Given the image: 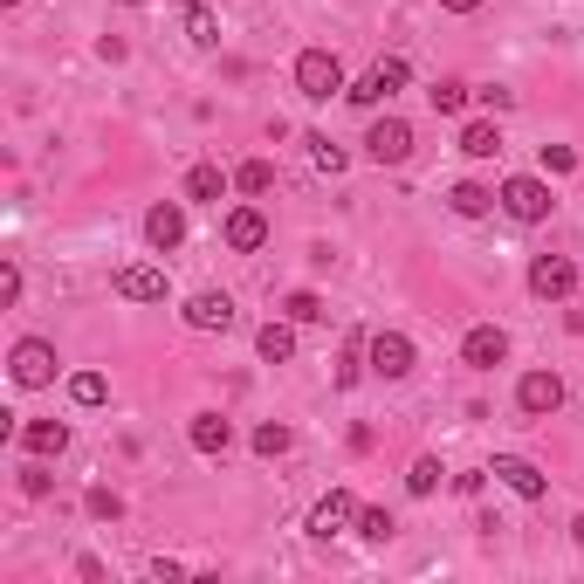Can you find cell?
Returning a JSON list of instances; mask_svg holds the SVG:
<instances>
[{
  "label": "cell",
  "mask_w": 584,
  "mask_h": 584,
  "mask_svg": "<svg viewBox=\"0 0 584 584\" xmlns=\"http://www.w3.org/2000/svg\"><path fill=\"white\" fill-rule=\"evenodd\" d=\"M90 516H96V523H117V516H124V495H117V489H90Z\"/></svg>",
  "instance_id": "cell-30"
},
{
  "label": "cell",
  "mask_w": 584,
  "mask_h": 584,
  "mask_svg": "<svg viewBox=\"0 0 584 584\" xmlns=\"http://www.w3.org/2000/svg\"><path fill=\"white\" fill-rule=\"evenodd\" d=\"M358 378H365V365H358V344H351L344 365H337V386H358Z\"/></svg>",
  "instance_id": "cell-34"
},
{
  "label": "cell",
  "mask_w": 584,
  "mask_h": 584,
  "mask_svg": "<svg viewBox=\"0 0 584 584\" xmlns=\"http://www.w3.org/2000/svg\"><path fill=\"white\" fill-rule=\"evenodd\" d=\"M0 8H14V0H0Z\"/></svg>",
  "instance_id": "cell-37"
},
{
  "label": "cell",
  "mask_w": 584,
  "mask_h": 584,
  "mask_svg": "<svg viewBox=\"0 0 584 584\" xmlns=\"http://www.w3.org/2000/svg\"><path fill=\"white\" fill-rule=\"evenodd\" d=\"M577 289V268L564 255H537L529 262V296H543V302H564Z\"/></svg>",
  "instance_id": "cell-10"
},
{
  "label": "cell",
  "mask_w": 584,
  "mask_h": 584,
  "mask_svg": "<svg viewBox=\"0 0 584 584\" xmlns=\"http://www.w3.org/2000/svg\"><path fill=\"white\" fill-rule=\"evenodd\" d=\"M180 21H186V42H193V48H214V42H220V21H214V8H199V0H186V8H180Z\"/></svg>",
  "instance_id": "cell-21"
},
{
  "label": "cell",
  "mask_w": 584,
  "mask_h": 584,
  "mask_svg": "<svg viewBox=\"0 0 584 584\" xmlns=\"http://www.w3.org/2000/svg\"><path fill=\"white\" fill-rule=\"evenodd\" d=\"M543 172H577V151L571 145H543Z\"/></svg>",
  "instance_id": "cell-33"
},
{
  "label": "cell",
  "mask_w": 584,
  "mask_h": 584,
  "mask_svg": "<svg viewBox=\"0 0 584 584\" xmlns=\"http://www.w3.org/2000/svg\"><path fill=\"white\" fill-rule=\"evenodd\" d=\"M186 323H193V330H234V302H227L220 289H199V296L186 302Z\"/></svg>",
  "instance_id": "cell-17"
},
{
  "label": "cell",
  "mask_w": 584,
  "mask_h": 584,
  "mask_svg": "<svg viewBox=\"0 0 584 584\" xmlns=\"http://www.w3.org/2000/svg\"><path fill=\"white\" fill-rule=\"evenodd\" d=\"M310 159H317L323 172H344V165H351V151H344V145H330V138H310Z\"/></svg>",
  "instance_id": "cell-29"
},
{
  "label": "cell",
  "mask_w": 584,
  "mask_h": 584,
  "mask_svg": "<svg viewBox=\"0 0 584 584\" xmlns=\"http://www.w3.org/2000/svg\"><path fill=\"white\" fill-rule=\"evenodd\" d=\"M344 523H358V495H351V489H330L317 509H310V537H337Z\"/></svg>",
  "instance_id": "cell-12"
},
{
  "label": "cell",
  "mask_w": 584,
  "mask_h": 584,
  "mask_svg": "<svg viewBox=\"0 0 584 584\" xmlns=\"http://www.w3.org/2000/svg\"><path fill=\"white\" fill-rule=\"evenodd\" d=\"M186 440H193V454H207V461H220V454L234 447V426H227L220 413H193V420H186Z\"/></svg>",
  "instance_id": "cell-13"
},
{
  "label": "cell",
  "mask_w": 584,
  "mask_h": 584,
  "mask_svg": "<svg viewBox=\"0 0 584 584\" xmlns=\"http://www.w3.org/2000/svg\"><path fill=\"white\" fill-rule=\"evenodd\" d=\"M8 371H14V386H21V392L56 386V344H48V337H21V344H14V358H8Z\"/></svg>",
  "instance_id": "cell-4"
},
{
  "label": "cell",
  "mask_w": 584,
  "mask_h": 584,
  "mask_svg": "<svg viewBox=\"0 0 584 584\" xmlns=\"http://www.w3.org/2000/svg\"><path fill=\"white\" fill-rule=\"evenodd\" d=\"M283 317H296V323H323L330 310H323V296H317V289H289V296H283Z\"/></svg>",
  "instance_id": "cell-24"
},
{
  "label": "cell",
  "mask_w": 584,
  "mask_h": 584,
  "mask_svg": "<svg viewBox=\"0 0 584 584\" xmlns=\"http://www.w3.org/2000/svg\"><path fill=\"white\" fill-rule=\"evenodd\" d=\"M220 234H227L234 255H255V248L268 241V214H262V207H234V214L220 220Z\"/></svg>",
  "instance_id": "cell-11"
},
{
  "label": "cell",
  "mask_w": 584,
  "mask_h": 584,
  "mask_svg": "<svg viewBox=\"0 0 584 584\" xmlns=\"http://www.w3.org/2000/svg\"><path fill=\"white\" fill-rule=\"evenodd\" d=\"M365 159L371 165H405V159H413V124H405V117H378L365 131Z\"/></svg>",
  "instance_id": "cell-5"
},
{
  "label": "cell",
  "mask_w": 584,
  "mask_h": 584,
  "mask_svg": "<svg viewBox=\"0 0 584 584\" xmlns=\"http://www.w3.org/2000/svg\"><path fill=\"white\" fill-rule=\"evenodd\" d=\"M447 207L461 214V220H481V214H495V207H502V193H495V186H481V180H461V186L447 193Z\"/></svg>",
  "instance_id": "cell-19"
},
{
  "label": "cell",
  "mask_w": 584,
  "mask_h": 584,
  "mask_svg": "<svg viewBox=\"0 0 584 584\" xmlns=\"http://www.w3.org/2000/svg\"><path fill=\"white\" fill-rule=\"evenodd\" d=\"M571 537H577V543H584V516H577V523H571Z\"/></svg>",
  "instance_id": "cell-36"
},
{
  "label": "cell",
  "mask_w": 584,
  "mask_h": 584,
  "mask_svg": "<svg viewBox=\"0 0 584 584\" xmlns=\"http://www.w3.org/2000/svg\"><path fill=\"white\" fill-rule=\"evenodd\" d=\"M234 186H241V193H268V186H275V165H268V159H241V165H234Z\"/></svg>",
  "instance_id": "cell-26"
},
{
  "label": "cell",
  "mask_w": 584,
  "mask_h": 584,
  "mask_svg": "<svg viewBox=\"0 0 584 584\" xmlns=\"http://www.w3.org/2000/svg\"><path fill=\"white\" fill-rule=\"evenodd\" d=\"M358 537H365V543H386V537H392V516H386V509H358Z\"/></svg>",
  "instance_id": "cell-31"
},
{
  "label": "cell",
  "mask_w": 584,
  "mask_h": 584,
  "mask_svg": "<svg viewBox=\"0 0 584 584\" xmlns=\"http://www.w3.org/2000/svg\"><path fill=\"white\" fill-rule=\"evenodd\" d=\"M502 358H509V330H502V323H474L468 337H461V365H474V371H495Z\"/></svg>",
  "instance_id": "cell-8"
},
{
  "label": "cell",
  "mask_w": 584,
  "mask_h": 584,
  "mask_svg": "<svg viewBox=\"0 0 584 584\" xmlns=\"http://www.w3.org/2000/svg\"><path fill=\"white\" fill-rule=\"evenodd\" d=\"M296 90L310 96V104H330V96H344V62L330 56V48H302V56H296Z\"/></svg>",
  "instance_id": "cell-2"
},
{
  "label": "cell",
  "mask_w": 584,
  "mask_h": 584,
  "mask_svg": "<svg viewBox=\"0 0 584 584\" xmlns=\"http://www.w3.org/2000/svg\"><path fill=\"white\" fill-rule=\"evenodd\" d=\"M21 447H28L35 461H56V454L69 447V426L62 420H28V426H21Z\"/></svg>",
  "instance_id": "cell-18"
},
{
  "label": "cell",
  "mask_w": 584,
  "mask_h": 584,
  "mask_svg": "<svg viewBox=\"0 0 584 584\" xmlns=\"http://www.w3.org/2000/svg\"><path fill=\"white\" fill-rule=\"evenodd\" d=\"M405 83H413V62H405V56H386V62H371V69H365L344 96H351L358 111H371V104H386V96H399Z\"/></svg>",
  "instance_id": "cell-3"
},
{
  "label": "cell",
  "mask_w": 584,
  "mask_h": 584,
  "mask_svg": "<svg viewBox=\"0 0 584 584\" xmlns=\"http://www.w3.org/2000/svg\"><path fill=\"white\" fill-rule=\"evenodd\" d=\"M48 489H56V474H48L42 461H35V468H21V495H35V502H42Z\"/></svg>",
  "instance_id": "cell-32"
},
{
  "label": "cell",
  "mask_w": 584,
  "mask_h": 584,
  "mask_svg": "<svg viewBox=\"0 0 584 584\" xmlns=\"http://www.w3.org/2000/svg\"><path fill=\"white\" fill-rule=\"evenodd\" d=\"M227 186H234V180H227L220 165H207V159L186 172V199H227Z\"/></svg>",
  "instance_id": "cell-22"
},
{
  "label": "cell",
  "mask_w": 584,
  "mask_h": 584,
  "mask_svg": "<svg viewBox=\"0 0 584 584\" xmlns=\"http://www.w3.org/2000/svg\"><path fill=\"white\" fill-rule=\"evenodd\" d=\"M461 151H468V159H495V151H502L495 117H474V124H461Z\"/></svg>",
  "instance_id": "cell-20"
},
{
  "label": "cell",
  "mask_w": 584,
  "mask_h": 584,
  "mask_svg": "<svg viewBox=\"0 0 584 584\" xmlns=\"http://www.w3.org/2000/svg\"><path fill=\"white\" fill-rule=\"evenodd\" d=\"M516 405L529 420H550L557 405H564V378H557V371H523L516 378Z\"/></svg>",
  "instance_id": "cell-6"
},
{
  "label": "cell",
  "mask_w": 584,
  "mask_h": 584,
  "mask_svg": "<svg viewBox=\"0 0 584 584\" xmlns=\"http://www.w3.org/2000/svg\"><path fill=\"white\" fill-rule=\"evenodd\" d=\"M69 399H76V405H104V399H111V378H104V371H76V378H69Z\"/></svg>",
  "instance_id": "cell-25"
},
{
  "label": "cell",
  "mask_w": 584,
  "mask_h": 584,
  "mask_svg": "<svg viewBox=\"0 0 584 584\" xmlns=\"http://www.w3.org/2000/svg\"><path fill=\"white\" fill-rule=\"evenodd\" d=\"M145 241H151V248H159V255H172V248H180V241H186V214H180V207H172V199H159V207H151V214H145Z\"/></svg>",
  "instance_id": "cell-14"
},
{
  "label": "cell",
  "mask_w": 584,
  "mask_h": 584,
  "mask_svg": "<svg viewBox=\"0 0 584 584\" xmlns=\"http://www.w3.org/2000/svg\"><path fill=\"white\" fill-rule=\"evenodd\" d=\"M255 351L268 365H289L296 358V317H268L262 330H255Z\"/></svg>",
  "instance_id": "cell-15"
},
{
  "label": "cell",
  "mask_w": 584,
  "mask_h": 584,
  "mask_svg": "<svg viewBox=\"0 0 584 584\" xmlns=\"http://www.w3.org/2000/svg\"><path fill=\"white\" fill-rule=\"evenodd\" d=\"M502 214L523 220V227H543V220L557 214L550 180H543V172H516V180H502Z\"/></svg>",
  "instance_id": "cell-1"
},
{
  "label": "cell",
  "mask_w": 584,
  "mask_h": 584,
  "mask_svg": "<svg viewBox=\"0 0 584 584\" xmlns=\"http://www.w3.org/2000/svg\"><path fill=\"white\" fill-rule=\"evenodd\" d=\"M289 447H296V434H289L283 420H262L255 426V454H262V461H275V454H289Z\"/></svg>",
  "instance_id": "cell-23"
},
{
  "label": "cell",
  "mask_w": 584,
  "mask_h": 584,
  "mask_svg": "<svg viewBox=\"0 0 584 584\" xmlns=\"http://www.w3.org/2000/svg\"><path fill=\"white\" fill-rule=\"evenodd\" d=\"M426 96H434V111H440V117H461V111H468V83H434Z\"/></svg>",
  "instance_id": "cell-28"
},
{
  "label": "cell",
  "mask_w": 584,
  "mask_h": 584,
  "mask_svg": "<svg viewBox=\"0 0 584 584\" xmlns=\"http://www.w3.org/2000/svg\"><path fill=\"white\" fill-rule=\"evenodd\" d=\"M440 474H447V468L434 461V454H420L413 474H405V489H413V495H434V489H440Z\"/></svg>",
  "instance_id": "cell-27"
},
{
  "label": "cell",
  "mask_w": 584,
  "mask_h": 584,
  "mask_svg": "<svg viewBox=\"0 0 584 584\" xmlns=\"http://www.w3.org/2000/svg\"><path fill=\"white\" fill-rule=\"evenodd\" d=\"M117 296L124 302H165V268H117Z\"/></svg>",
  "instance_id": "cell-16"
},
{
  "label": "cell",
  "mask_w": 584,
  "mask_h": 584,
  "mask_svg": "<svg viewBox=\"0 0 584 584\" xmlns=\"http://www.w3.org/2000/svg\"><path fill=\"white\" fill-rule=\"evenodd\" d=\"M365 358H371L378 378H405L413 371V337H405V330H378V337L365 344Z\"/></svg>",
  "instance_id": "cell-9"
},
{
  "label": "cell",
  "mask_w": 584,
  "mask_h": 584,
  "mask_svg": "<svg viewBox=\"0 0 584 584\" xmlns=\"http://www.w3.org/2000/svg\"><path fill=\"white\" fill-rule=\"evenodd\" d=\"M502 489H516L523 502H543L550 495V474L537 468V461H523V454H495V468H489Z\"/></svg>",
  "instance_id": "cell-7"
},
{
  "label": "cell",
  "mask_w": 584,
  "mask_h": 584,
  "mask_svg": "<svg viewBox=\"0 0 584 584\" xmlns=\"http://www.w3.org/2000/svg\"><path fill=\"white\" fill-rule=\"evenodd\" d=\"M440 8H447V14H474V8H481V0H440Z\"/></svg>",
  "instance_id": "cell-35"
}]
</instances>
